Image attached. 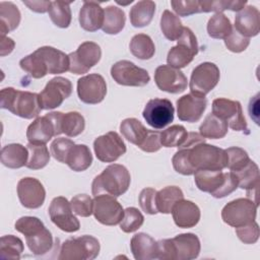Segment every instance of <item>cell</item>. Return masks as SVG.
Wrapping results in <instances>:
<instances>
[{
	"label": "cell",
	"mask_w": 260,
	"mask_h": 260,
	"mask_svg": "<svg viewBox=\"0 0 260 260\" xmlns=\"http://www.w3.org/2000/svg\"><path fill=\"white\" fill-rule=\"evenodd\" d=\"M120 131L124 138L139 147L145 139L148 129L138 119L127 118L121 122Z\"/></svg>",
	"instance_id": "obj_33"
},
{
	"label": "cell",
	"mask_w": 260,
	"mask_h": 260,
	"mask_svg": "<svg viewBox=\"0 0 260 260\" xmlns=\"http://www.w3.org/2000/svg\"><path fill=\"white\" fill-rule=\"evenodd\" d=\"M72 211L82 217H88L93 211V200L86 194H78L70 200Z\"/></svg>",
	"instance_id": "obj_52"
},
{
	"label": "cell",
	"mask_w": 260,
	"mask_h": 260,
	"mask_svg": "<svg viewBox=\"0 0 260 260\" xmlns=\"http://www.w3.org/2000/svg\"><path fill=\"white\" fill-rule=\"evenodd\" d=\"M155 13V3L150 0L138 1L130 10V22L134 27L148 25Z\"/></svg>",
	"instance_id": "obj_31"
},
{
	"label": "cell",
	"mask_w": 260,
	"mask_h": 260,
	"mask_svg": "<svg viewBox=\"0 0 260 260\" xmlns=\"http://www.w3.org/2000/svg\"><path fill=\"white\" fill-rule=\"evenodd\" d=\"M130 183L131 176L127 168L123 165L113 164L93 179L91 192L93 196L108 194L119 197L128 190Z\"/></svg>",
	"instance_id": "obj_1"
},
{
	"label": "cell",
	"mask_w": 260,
	"mask_h": 260,
	"mask_svg": "<svg viewBox=\"0 0 260 260\" xmlns=\"http://www.w3.org/2000/svg\"><path fill=\"white\" fill-rule=\"evenodd\" d=\"M48 12L51 20L56 26L66 28L70 25L72 18L70 2L52 1Z\"/></svg>",
	"instance_id": "obj_40"
},
{
	"label": "cell",
	"mask_w": 260,
	"mask_h": 260,
	"mask_svg": "<svg viewBox=\"0 0 260 260\" xmlns=\"http://www.w3.org/2000/svg\"><path fill=\"white\" fill-rule=\"evenodd\" d=\"M212 114L226 121L229 127L233 130L247 131V133H249L240 102L224 98L215 99L212 102Z\"/></svg>",
	"instance_id": "obj_12"
},
{
	"label": "cell",
	"mask_w": 260,
	"mask_h": 260,
	"mask_svg": "<svg viewBox=\"0 0 260 260\" xmlns=\"http://www.w3.org/2000/svg\"><path fill=\"white\" fill-rule=\"evenodd\" d=\"M161 147L160 132L154 130H148L147 135L139 148L145 152H155Z\"/></svg>",
	"instance_id": "obj_58"
},
{
	"label": "cell",
	"mask_w": 260,
	"mask_h": 260,
	"mask_svg": "<svg viewBox=\"0 0 260 260\" xmlns=\"http://www.w3.org/2000/svg\"><path fill=\"white\" fill-rule=\"evenodd\" d=\"M247 1H228V0H212V1H199L200 12H216L220 13L225 9H230L232 11H240L242 10Z\"/></svg>",
	"instance_id": "obj_47"
},
{
	"label": "cell",
	"mask_w": 260,
	"mask_h": 260,
	"mask_svg": "<svg viewBox=\"0 0 260 260\" xmlns=\"http://www.w3.org/2000/svg\"><path fill=\"white\" fill-rule=\"evenodd\" d=\"M205 142V138L196 132H188V136L184 143L179 148H191L198 143Z\"/></svg>",
	"instance_id": "obj_62"
},
{
	"label": "cell",
	"mask_w": 260,
	"mask_h": 260,
	"mask_svg": "<svg viewBox=\"0 0 260 260\" xmlns=\"http://www.w3.org/2000/svg\"><path fill=\"white\" fill-rule=\"evenodd\" d=\"M52 222L61 231L74 233L80 229L79 220L73 215L70 202L63 196L55 197L48 209Z\"/></svg>",
	"instance_id": "obj_14"
},
{
	"label": "cell",
	"mask_w": 260,
	"mask_h": 260,
	"mask_svg": "<svg viewBox=\"0 0 260 260\" xmlns=\"http://www.w3.org/2000/svg\"><path fill=\"white\" fill-rule=\"evenodd\" d=\"M172 162L175 171L181 175L190 176L195 173V170L189 160L188 148H179V150L174 154Z\"/></svg>",
	"instance_id": "obj_51"
},
{
	"label": "cell",
	"mask_w": 260,
	"mask_h": 260,
	"mask_svg": "<svg viewBox=\"0 0 260 260\" xmlns=\"http://www.w3.org/2000/svg\"><path fill=\"white\" fill-rule=\"evenodd\" d=\"M105 11L95 1H84L79 11V24L86 31H95L102 28Z\"/></svg>",
	"instance_id": "obj_23"
},
{
	"label": "cell",
	"mask_w": 260,
	"mask_h": 260,
	"mask_svg": "<svg viewBox=\"0 0 260 260\" xmlns=\"http://www.w3.org/2000/svg\"><path fill=\"white\" fill-rule=\"evenodd\" d=\"M14 228L24 237H29L43 230L45 225L43 221L36 216H22L16 220Z\"/></svg>",
	"instance_id": "obj_50"
},
{
	"label": "cell",
	"mask_w": 260,
	"mask_h": 260,
	"mask_svg": "<svg viewBox=\"0 0 260 260\" xmlns=\"http://www.w3.org/2000/svg\"><path fill=\"white\" fill-rule=\"evenodd\" d=\"M175 109L167 99H152L147 102L142 112L146 123L154 129H162L174 120Z\"/></svg>",
	"instance_id": "obj_16"
},
{
	"label": "cell",
	"mask_w": 260,
	"mask_h": 260,
	"mask_svg": "<svg viewBox=\"0 0 260 260\" xmlns=\"http://www.w3.org/2000/svg\"><path fill=\"white\" fill-rule=\"evenodd\" d=\"M158 252L157 259L159 260H176V248L172 239H164L157 242Z\"/></svg>",
	"instance_id": "obj_60"
},
{
	"label": "cell",
	"mask_w": 260,
	"mask_h": 260,
	"mask_svg": "<svg viewBox=\"0 0 260 260\" xmlns=\"http://www.w3.org/2000/svg\"><path fill=\"white\" fill-rule=\"evenodd\" d=\"M238 188V180L233 172L224 173V182L220 189L213 195L214 198H223L233 193Z\"/></svg>",
	"instance_id": "obj_59"
},
{
	"label": "cell",
	"mask_w": 260,
	"mask_h": 260,
	"mask_svg": "<svg viewBox=\"0 0 260 260\" xmlns=\"http://www.w3.org/2000/svg\"><path fill=\"white\" fill-rule=\"evenodd\" d=\"M24 250L22 241L13 235H6L0 240V257L5 259H19Z\"/></svg>",
	"instance_id": "obj_45"
},
{
	"label": "cell",
	"mask_w": 260,
	"mask_h": 260,
	"mask_svg": "<svg viewBox=\"0 0 260 260\" xmlns=\"http://www.w3.org/2000/svg\"><path fill=\"white\" fill-rule=\"evenodd\" d=\"M100 242L96 238L83 235L64 241L60 248V260H92L100 253Z\"/></svg>",
	"instance_id": "obj_5"
},
{
	"label": "cell",
	"mask_w": 260,
	"mask_h": 260,
	"mask_svg": "<svg viewBox=\"0 0 260 260\" xmlns=\"http://www.w3.org/2000/svg\"><path fill=\"white\" fill-rule=\"evenodd\" d=\"M184 26L176 14L170 10H165L160 17V29L164 36L171 42L177 41L183 32Z\"/></svg>",
	"instance_id": "obj_41"
},
{
	"label": "cell",
	"mask_w": 260,
	"mask_h": 260,
	"mask_svg": "<svg viewBox=\"0 0 260 260\" xmlns=\"http://www.w3.org/2000/svg\"><path fill=\"white\" fill-rule=\"evenodd\" d=\"M178 44L171 48L168 53V65L177 69L184 68L189 65L195 55H197L199 47L197 38L194 32L187 26H184L183 32L177 40Z\"/></svg>",
	"instance_id": "obj_6"
},
{
	"label": "cell",
	"mask_w": 260,
	"mask_h": 260,
	"mask_svg": "<svg viewBox=\"0 0 260 260\" xmlns=\"http://www.w3.org/2000/svg\"><path fill=\"white\" fill-rule=\"evenodd\" d=\"M194 181L199 190L213 196L224 182V173L215 170H198L194 173Z\"/></svg>",
	"instance_id": "obj_27"
},
{
	"label": "cell",
	"mask_w": 260,
	"mask_h": 260,
	"mask_svg": "<svg viewBox=\"0 0 260 260\" xmlns=\"http://www.w3.org/2000/svg\"><path fill=\"white\" fill-rule=\"evenodd\" d=\"M258 205L249 198H238L225 204L221 210L222 220L234 228L248 224L255 220Z\"/></svg>",
	"instance_id": "obj_7"
},
{
	"label": "cell",
	"mask_w": 260,
	"mask_h": 260,
	"mask_svg": "<svg viewBox=\"0 0 260 260\" xmlns=\"http://www.w3.org/2000/svg\"><path fill=\"white\" fill-rule=\"evenodd\" d=\"M156 190L153 188H144L141 190L138 201L141 209L147 214H156Z\"/></svg>",
	"instance_id": "obj_54"
},
{
	"label": "cell",
	"mask_w": 260,
	"mask_h": 260,
	"mask_svg": "<svg viewBox=\"0 0 260 260\" xmlns=\"http://www.w3.org/2000/svg\"><path fill=\"white\" fill-rule=\"evenodd\" d=\"M184 199L183 191L177 186H167L156 192V208L160 213L169 214L174 205Z\"/></svg>",
	"instance_id": "obj_34"
},
{
	"label": "cell",
	"mask_w": 260,
	"mask_h": 260,
	"mask_svg": "<svg viewBox=\"0 0 260 260\" xmlns=\"http://www.w3.org/2000/svg\"><path fill=\"white\" fill-rule=\"evenodd\" d=\"M74 144L75 143L69 138H65V137L56 138L55 140H53L50 146L51 154L56 160L62 164H66L68 153Z\"/></svg>",
	"instance_id": "obj_53"
},
{
	"label": "cell",
	"mask_w": 260,
	"mask_h": 260,
	"mask_svg": "<svg viewBox=\"0 0 260 260\" xmlns=\"http://www.w3.org/2000/svg\"><path fill=\"white\" fill-rule=\"evenodd\" d=\"M77 94L79 100L84 104H100L107 94L106 80L98 73L82 76L77 80Z\"/></svg>",
	"instance_id": "obj_17"
},
{
	"label": "cell",
	"mask_w": 260,
	"mask_h": 260,
	"mask_svg": "<svg viewBox=\"0 0 260 260\" xmlns=\"http://www.w3.org/2000/svg\"><path fill=\"white\" fill-rule=\"evenodd\" d=\"M131 252L136 260L157 259V242L145 233L135 234L130 242Z\"/></svg>",
	"instance_id": "obj_25"
},
{
	"label": "cell",
	"mask_w": 260,
	"mask_h": 260,
	"mask_svg": "<svg viewBox=\"0 0 260 260\" xmlns=\"http://www.w3.org/2000/svg\"><path fill=\"white\" fill-rule=\"evenodd\" d=\"M104 23L102 29L104 32L108 35H117L119 34L125 26L126 16L125 12L114 5L108 6L104 9Z\"/></svg>",
	"instance_id": "obj_35"
},
{
	"label": "cell",
	"mask_w": 260,
	"mask_h": 260,
	"mask_svg": "<svg viewBox=\"0 0 260 260\" xmlns=\"http://www.w3.org/2000/svg\"><path fill=\"white\" fill-rule=\"evenodd\" d=\"M94 218L105 225H116L124 216V209L116 197L108 194L94 196L93 211Z\"/></svg>",
	"instance_id": "obj_13"
},
{
	"label": "cell",
	"mask_w": 260,
	"mask_h": 260,
	"mask_svg": "<svg viewBox=\"0 0 260 260\" xmlns=\"http://www.w3.org/2000/svg\"><path fill=\"white\" fill-rule=\"evenodd\" d=\"M173 219L177 226L189 229L195 226L200 220L199 207L190 200L182 199L178 201L172 209Z\"/></svg>",
	"instance_id": "obj_22"
},
{
	"label": "cell",
	"mask_w": 260,
	"mask_h": 260,
	"mask_svg": "<svg viewBox=\"0 0 260 260\" xmlns=\"http://www.w3.org/2000/svg\"><path fill=\"white\" fill-rule=\"evenodd\" d=\"M92 162V154L85 144H74L67 156L66 164L74 172H83L87 170Z\"/></svg>",
	"instance_id": "obj_30"
},
{
	"label": "cell",
	"mask_w": 260,
	"mask_h": 260,
	"mask_svg": "<svg viewBox=\"0 0 260 260\" xmlns=\"http://www.w3.org/2000/svg\"><path fill=\"white\" fill-rule=\"evenodd\" d=\"M259 93H257L253 99H251L249 104V113L250 117L256 122V124H259V111H258V105H259Z\"/></svg>",
	"instance_id": "obj_64"
},
{
	"label": "cell",
	"mask_w": 260,
	"mask_h": 260,
	"mask_svg": "<svg viewBox=\"0 0 260 260\" xmlns=\"http://www.w3.org/2000/svg\"><path fill=\"white\" fill-rule=\"evenodd\" d=\"M72 92V83L68 78L57 76L49 80L45 88L39 93L43 110H53L62 105Z\"/></svg>",
	"instance_id": "obj_10"
},
{
	"label": "cell",
	"mask_w": 260,
	"mask_h": 260,
	"mask_svg": "<svg viewBox=\"0 0 260 260\" xmlns=\"http://www.w3.org/2000/svg\"><path fill=\"white\" fill-rule=\"evenodd\" d=\"M20 68L28 73L32 78H43L48 73L46 64L44 63L42 57L35 51L34 53L25 56L19 61Z\"/></svg>",
	"instance_id": "obj_43"
},
{
	"label": "cell",
	"mask_w": 260,
	"mask_h": 260,
	"mask_svg": "<svg viewBox=\"0 0 260 260\" xmlns=\"http://www.w3.org/2000/svg\"><path fill=\"white\" fill-rule=\"evenodd\" d=\"M207 106L205 98L188 93L177 101V114L181 121L195 123L198 122Z\"/></svg>",
	"instance_id": "obj_20"
},
{
	"label": "cell",
	"mask_w": 260,
	"mask_h": 260,
	"mask_svg": "<svg viewBox=\"0 0 260 260\" xmlns=\"http://www.w3.org/2000/svg\"><path fill=\"white\" fill-rule=\"evenodd\" d=\"M28 150L20 143H10L1 149V164L9 169H19L26 166Z\"/></svg>",
	"instance_id": "obj_28"
},
{
	"label": "cell",
	"mask_w": 260,
	"mask_h": 260,
	"mask_svg": "<svg viewBox=\"0 0 260 260\" xmlns=\"http://www.w3.org/2000/svg\"><path fill=\"white\" fill-rule=\"evenodd\" d=\"M225 152L228 154L226 168L233 173L243 169L250 161V157L247 151L241 147L232 146L226 148Z\"/></svg>",
	"instance_id": "obj_49"
},
{
	"label": "cell",
	"mask_w": 260,
	"mask_h": 260,
	"mask_svg": "<svg viewBox=\"0 0 260 260\" xmlns=\"http://www.w3.org/2000/svg\"><path fill=\"white\" fill-rule=\"evenodd\" d=\"M238 180V187L249 191L259 187V168L250 159V161L241 170L234 173Z\"/></svg>",
	"instance_id": "obj_38"
},
{
	"label": "cell",
	"mask_w": 260,
	"mask_h": 260,
	"mask_svg": "<svg viewBox=\"0 0 260 260\" xmlns=\"http://www.w3.org/2000/svg\"><path fill=\"white\" fill-rule=\"evenodd\" d=\"M69 71L74 74H84L99 63L102 57L101 47L93 42H83L75 52L68 54Z\"/></svg>",
	"instance_id": "obj_9"
},
{
	"label": "cell",
	"mask_w": 260,
	"mask_h": 260,
	"mask_svg": "<svg viewBox=\"0 0 260 260\" xmlns=\"http://www.w3.org/2000/svg\"><path fill=\"white\" fill-rule=\"evenodd\" d=\"M85 127L83 116L78 112H68L63 114L61 128L62 133L68 137H75L81 134Z\"/></svg>",
	"instance_id": "obj_44"
},
{
	"label": "cell",
	"mask_w": 260,
	"mask_h": 260,
	"mask_svg": "<svg viewBox=\"0 0 260 260\" xmlns=\"http://www.w3.org/2000/svg\"><path fill=\"white\" fill-rule=\"evenodd\" d=\"M15 43L11 38L8 37H1V43H0V55L2 57L10 54L14 49Z\"/></svg>",
	"instance_id": "obj_63"
},
{
	"label": "cell",
	"mask_w": 260,
	"mask_h": 260,
	"mask_svg": "<svg viewBox=\"0 0 260 260\" xmlns=\"http://www.w3.org/2000/svg\"><path fill=\"white\" fill-rule=\"evenodd\" d=\"M233 31L231 20L222 12L215 13L207 22V32L212 39L224 40Z\"/></svg>",
	"instance_id": "obj_39"
},
{
	"label": "cell",
	"mask_w": 260,
	"mask_h": 260,
	"mask_svg": "<svg viewBox=\"0 0 260 260\" xmlns=\"http://www.w3.org/2000/svg\"><path fill=\"white\" fill-rule=\"evenodd\" d=\"M154 81L160 90L169 93L183 92L188 85L184 73L180 69L169 65H160L155 69Z\"/></svg>",
	"instance_id": "obj_18"
},
{
	"label": "cell",
	"mask_w": 260,
	"mask_h": 260,
	"mask_svg": "<svg viewBox=\"0 0 260 260\" xmlns=\"http://www.w3.org/2000/svg\"><path fill=\"white\" fill-rule=\"evenodd\" d=\"M235 29L248 39L257 36L260 30L259 10L253 5L240 10L235 17Z\"/></svg>",
	"instance_id": "obj_21"
},
{
	"label": "cell",
	"mask_w": 260,
	"mask_h": 260,
	"mask_svg": "<svg viewBox=\"0 0 260 260\" xmlns=\"http://www.w3.org/2000/svg\"><path fill=\"white\" fill-rule=\"evenodd\" d=\"M171 5L174 11L179 16H189L200 12L199 1L197 0H185V1H171Z\"/></svg>",
	"instance_id": "obj_57"
},
{
	"label": "cell",
	"mask_w": 260,
	"mask_h": 260,
	"mask_svg": "<svg viewBox=\"0 0 260 260\" xmlns=\"http://www.w3.org/2000/svg\"><path fill=\"white\" fill-rule=\"evenodd\" d=\"M47 66L49 74H60L69 71V57L64 52L50 46L36 50Z\"/></svg>",
	"instance_id": "obj_24"
},
{
	"label": "cell",
	"mask_w": 260,
	"mask_h": 260,
	"mask_svg": "<svg viewBox=\"0 0 260 260\" xmlns=\"http://www.w3.org/2000/svg\"><path fill=\"white\" fill-rule=\"evenodd\" d=\"M26 148L28 150V159L25 166L26 168L30 170H40L48 165L51 153L49 152L46 144H34L28 142Z\"/></svg>",
	"instance_id": "obj_42"
},
{
	"label": "cell",
	"mask_w": 260,
	"mask_h": 260,
	"mask_svg": "<svg viewBox=\"0 0 260 260\" xmlns=\"http://www.w3.org/2000/svg\"><path fill=\"white\" fill-rule=\"evenodd\" d=\"M62 112H51L38 117L26 129V138L29 143L46 144L52 137L62 133Z\"/></svg>",
	"instance_id": "obj_4"
},
{
	"label": "cell",
	"mask_w": 260,
	"mask_h": 260,
	"mask_svg": "<svg viewBox=\"0 0 260 260\" xmlns=\"http://www.w3.org/2000/svg\"><path fill=\"white\" fill-rule=\"evenodd\" d=\"M143 222L144 216L136 207H127L124 210V216L120 222V229L127 234L133 233L137 231Z\"/></svg>",
	"instance_id": "obj_48"
},
{
	"label": "cell",
	"mask_w": 260,
	"mask_h": 260,
	"mask_svg": "<svg viewBox=\"0 0 260 260\" xmlns=\"http://www.w3.org/2000/svg\"><path fill=\"white\" fill-rule=\"evenodd\" d=\"M21 14L18 7L12 2H0V32L5 37L7 32L14 30L20 22Z\"/></svg>",
	"instance_id": "obj_29"
},
{
	"label": "cell",
	"mask_w": 260,
	"mask_h": 260,
	"mask_svg": "<svg viewBox=\"0 0 260 260\" xmlns=\"http://www.w3.org/2000/svg\"><path fill=\"white\" fill-rule=\"evenodd\" d=\"M24 5H26L31 11L38 13H45L49 10L51 1H22Z\"/></svg>",
	"instance_id": "obj_61"
},
{
	"label": "cell",
	"mask_w": 260,
	"mask_h": 260,
	"mask_svg": "<svg viewBox=\"0 0 260 260\" xmlns=\"http://www.w3.org/2000/svg\"><path fill=\"white\" fill-rule=\"evenodd\" d=\"M250 44V39L239 34L235 28L229 37L224 39V45L229 51L234 53H240L245 51Z\"/></svg>",
	"instance_id": "obj_56"
},
{
	"label": "cell",
	"mask_w": 260,
	"mask_h": 260,
	"mask_svg": "<svg viewBox=\"0 0 260 260\" xmlns=\"http://www.w3.org/2000/svg\"><path fill=\"white\" fill-rule=\"evenodd\" d=\"M93 150L102 162H113L126 152V145L117 132L110 131L94 139Z\"/></svg>",
	"instance_id": "obj_15"
},
{
	"label": "cell",
	"mask_w": 260,
	"mask_h": 260,
	"mask_svg": "<svg viewBox=\"0 0 260 260\" xmlns=\"http://www.w3.org/2000/svg\"><path fill=\"white\" fill-rule=\"evenodd\" d=\"M111 76L118 84L125 86H144L150 80L145 69L128 60H121L112 65Z\"/></svg>",
	"instance_id": "obj_11"
},
{
	"label": "cell",
	"mask_w": 260,
	"mask_h": 260,
	"mask_svg": "<svg viewBox=\"0 0 260 260\" xmlns=\"http://www.w3.org/2000/svg\"><path fill=\"white\" fill-rule=\"evenodd\" d=\"M189 149V160L195 172L198 170L222 171L228 165L225 149L201 142Z\"/></svg>",
	"instance_id": "obj_3"
},
{
	"label": "cell",
	"mask_w": 260,
	"mask_h": 260,
	"mask_svg": "<svg viewBox=\"0 0 260 260\" xmlns=\"http://www.w3.org/2000/svg\"><path fill=\"white\" fill-rule=\"evenodd\" d=\"M172 240L176 248V260H193L199 256L201 245L195 234H181Z\"/></svg>",
	"instance_id": "obj_26"
},
{
	"label": "cell",
	"mask_w": 260,
	"mask_h": 260,
	"mask_svg": "<svg viewBox=\"0 0 260 260\" xmlns=\"http://www.w3.org/2000/svg\"><path fill=\"white\" fill-rule=\"evenodd\" d=\"M130 52L140 60H149L155 53V46L151 38L145 34L135 35L129 44Z\"/></svg>",
	"instance_id": "obj_37"
},
{
	"label": "cell",
	"mask_w": 260,
	"mask_h": 260,
	"mask_svg": "<svg viewBox=\"0 0 260 260\" xmlns=\"http://www.w3.org/2000/svg\"><path fill=\"white\" fill-rule=\"evenodd\" d=\"M25 242L29 251L38 256H42L49 253L54 246L53 236L51 232L48 229H46V226L37 234L29 237H25Z\"/></svg>",
	"instance_id": "obj_36"
},
{
	"label": "cell",
	"mask_w": 260,
	"mask_h": 260,
	"mask_svg": "<svg viewBox=\"0 0 260 260\" xmlns=\"http://www.w3.org/2000/svg\"><path fill=\"white\" fill-rule=\"evenodd\" d=\"M17 195L22 206L36 209L44 204L46 190L38 179L25 177L20 179L17 183Z\"/></svg>",
	"instance_id": "obj_19"
},
{
	"label": "cell",
	"mask_w": 260,
	"mask_h": 260,
	"mask_svg": "<svg viewBox=\"0 0 260 260\" xmlns=\"http://www.w3.org/2000/svg\"><path fill=\"white\" fill-rule=\"evenodd\" d=\"M220 72L218 67L211 62H203L196 66L191 74L189 87L191 93L205 98L218 83Z\"/></svg>",
	"instance_id": "obj_8"
},
{
	"label": "cell",
	"mask_w": 260,
	"mask_h": 260,
	"mask_svg": "<svg viewBox=\"0 0 260 260\" xmlns=\"http://www.w3.org/2000/svg\"><path fill=\"white\" fill-rule=\"evenodd\" d=\"M229 125L223 119L209 114L205 117L204 121L199 127V134L204 138L209 139H220L223 138L228 133Z\"/></svg>",
	"instance_id": "obj_32"
},
{
	"label": "cell",
	"mask_w": 260,
	"mask_h": 260,
	"mask_svg": "<svg viewBox=\"0 0 260 260\" xmlns=\"http://www.w3.org/2000/svg\"><path fill=\"white\" fill-rule=\"evenodd\" d=\"M236 234L244 244H255L259 239L258 223L254 220L248 224L236 228Z\"/></svg>",
	"instance_id": "obj_55"
},
{
	"label": "cell",
	"mask_w": 260,
	"mask_h": 260,
	"mask_svg": "<svg viewBox=\"0 0 260 260\" xmlns=\"http://www.w3.org/2000/svg\"><path fill=\"white\" fill-rule=\"evenodd\" d=\"M0 100L2 109H6L12 114L24 119L36 118L43 110L39 93L36 92L5 87L1 89Z\"/></svg>",
	"instance_id": "obj_2"
},
{
	"label": "cell",
	"mask_w": 260,
	"mask_h": 260,
	"mask_svg": "<svg viewBox=\"0 0 260 260\" xmlns=\"http://www.w3.org/2000/svg\"><path fill=\"white\" fill-rule=\"evenodd\" d=\"M188 136V132L182 125H173L160 132V143L165 147H180Z\"/></svg>",
	"instance_id": "obj_46"
}]
</instances>
